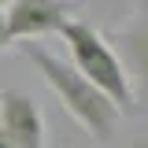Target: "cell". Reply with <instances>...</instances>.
<instances>
[{"label": "cell", "mask_w": 148, "mask_h": 148, "mask_svg": "<svg viewBox=\"0 0 148 148\" xmlns=\"http://www.w3.org/2000/svg\"><path fill=\"white\" fill-rule=\"evenodd\" d=\"M22 52H26V59L37 67V74L45 78V85L56 92V100L74 115V122L85 130L92 141L108 145L111 137H115V126H119L122 111L115 108V104H111V100L96 89L92 82H85V78L74 71L67 59L52 56L48 48H41V45H34V41H26Z\"/></svg>", "instance_id": "obj_1"}, {"label": "cell", "mask_w": 148, "mask_h": 148, "mask_svg": "<svg viewBox=\"0 0 148 148\" xmlns=\"http://www.w3.org/2000/svg\"><path fill=\"white\" fill-rule=\"evenodd\" d=\"M59 34H63V45L71 52V67L85 82H92L122 115H130L133 111V96H130L126 71H122V63L115 56V45L96 26H89L85 18H67L59 26Z\"/></svg>", "instance_id": "obj_2"}, {"label": "cell", "mask_w": 148, "mask_h": 148, "mask_svg": "<svg viewBox=\"0 0 148 148\" xmlns=\"http://www.w3.org/2000/svg\"><path fill=\"white\" fill-rule=\"evenodd\" d=\"M115 56L126 71L130 96H133V111L148 108V0L137 4L126 15V22L115 30Z\"/></svg>", "instance_id": "obj_3"}, {"label": "cell", "mask_w": 148, "mask_h": 148, "mask_svg": "<svg viewBox=\"0 0 148 148\" xmlns=\"http://www.w3.org/2000/svg\"><path fill=\"white\" fill-rule=\"evenodd\" d=\"M71 0H11L4 4V22H8V37L15 41H37L45 34H59V26L74 18Z\"/></svg>", "instance_id": "obj_4"}, {"label": "cell", "mask_w": 148, "mask_h": 148, "mask_svg": "<svg viewBox=\"0 0 148 148\" xmlns=\"http://www.w3.org/2000/svg\"><path fill=\"white\" fill-rule=\"evenodd\" d=\"M0 130L11 148H48V126L37 100L22 89H0Z\"/></svg>", "instance_id": "obj_5"}, {"label": "cell", "mask_w": 148, "mask_h": 148, "mask_svg": "<svg viewBox=\"0 0 148 148\" xmlns=\"http://www.w3.org/2000/svg\"><path fill=\"white\" fill-rule=\"evenodd\" d=\"M11 45V37H8V22H4V8H0V52Z\"/></svg>", "instance_id": "obj_6"}, {"label": "cell", "mask_w": 148, "mask_h": 148, "mask_svg": "<svg viewBox=\"0 0 148 148\" xmlns=\"http://www.w3.org/2000/svg\"><path fill=\"white\" fill-rule=\"evenodd\" d=\"M0 148H11V141H8V133L0 130Z\"/></svg>", "instance_id": "obj_7"}, {"label": "cell", "mask_w": 148, "mask_h": 148, "mask_svg": "<svg viewBox=\"0 0 148 148\" xmlns=\"http://www.w3.org/2000/svg\"><path fill=\"white\" fill-rule=\"evenodd\" d=\"M4 4H11V0H0V8H4Z\"/></svg>", "instance_id": "obj_8"}, {"label": "cell", "mask_w": 148, "mask_h": 148, "mask_svg": "<svg viewBox=\"0 0 148 148\" xmlns=\"http://www.w3.org/2000/svg\"><path fill=\"white\" fill-rule=\"evenodd\" d=\"M133 148H145V145H133Z\"/></svg>", "instance_id": "obj_9"}]
</instances>
